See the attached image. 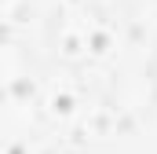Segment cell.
I'll return each instance as SVG.
<instances>
[{
	"instance_id": "cell-1",
	"label": "cell",
	"mask_w": 157,
	"mask_h": 154,
	"mask_svg": "<svg viewBox=\"0 0 157 154\" xmlns=\"http://www.w3.org/2000/svg\"><path fill=\"white\" fill-rule=\"evenodd\" d=\"M110 107H113V114L128 117V121H139L157 107V84H154V74H150V59L139 66H124L113 77Z\"/></svg>"
},
{
	"instance_id": "cell-2",
	"label": "cell",
	"mask_w": 157,
	"mask_h": 154,
	"mask_svg": "<svg viewBox=\"0 0 157 154\" xmlns=\"http://www.w3.org/2000/svg\"><path fill=\"white\" fill-rule=\"evenodd\" d=\"M150 74H154V84H157V48H154V55H150Z\"/></svg>"
},
{
	"instance_id": "cell-3",
	"label": "cell",
	"mask_w": 157,
	"mask_h": 154,
	"mask_svg": "<svg viewBox=\"0 0 157 154\" xmlns=\"http://www.w3.org/2000/svg\"><path fill=\"white\" fill-rule=\"evenodd\" d=\"M124 7H143V4H150V0H121Z\"/></svg>"
}]
</instances>
